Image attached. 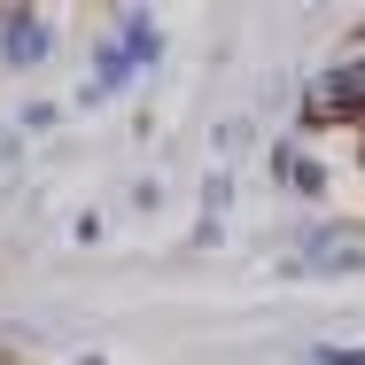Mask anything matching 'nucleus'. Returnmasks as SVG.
I'll list each match as a JSON object with an SVG mask.
<instances>
[{"label":"nucleus","instance_id":"nucleus-2","mask_svg":"<svg viewBox=\"0 0 365 365\" xmlns=\"http://www.w3.org/2000/svg\"><path fill=\"white\" fill-rule=\"evenodd\" d=\"M47 47H55V31H47V16H31V8H16V16L0 24V55H8V71H31V63H47Z\"/></svg>","mask_w":365,"mask_h":365},{"label":"nucleus","instance_id":"nucleus-1","mask_svg":"<svg viewBox=\"0 0 365 365\" xmlns=\"http://www.w3.org/2000/svg\"><path fill=\"white\" fill-rule=\"evenodd\" d=\"M303 117H311V125L365 117V55H350V63H327V71L311 78V93H303Z\"/></svg>","mask_w":365,"mask_h":365},{"label":"nucleus","instance_id":"nucleus-3","mask_svg":"<svg viewBox=\"0 0 365 365\" xmlns=\"http://www.w3.org/2000/svg\"><path fill=\"white\" fill-rule=\"evenodd\" d=\"M117 55H125L133 71L155 63V24H148V16H125V24H117Z\"/></svg>","mask_w":365,"mask_h":365}]
</instances>
